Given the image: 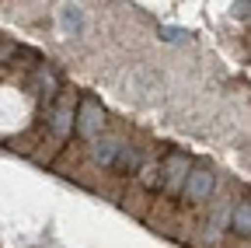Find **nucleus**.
I'll use <instances>...</instances> for the list:
<instances>
[{"label":"nucleus","mask_w":251,"mask_h":248,"mask_svg":"<svg viewBox=\"0 0 251 248\" xmlns=\"http://www.w3.org/2000/svg\"><path fill=\"white\" fill-rule=\"evenodd\" d=\"M74 133L80 140H98L105 137V109L98 98H77V109H74Z\"/></svg>","instance_id":"obj_1"},{"label":"nucleus","mask_w":251,"mask_h":248,"mask_svg":"<svg viewBox=\"0 0 251 248\" xmlns=\"http://www.w3.org/2000/svg\"><path fill=\"white\" fill-rule=\"evenodd\" d=\"M119 150H122V140L119 137H98V140L91 143V158L98 161V165H105V168H112L115 158H119Z\"/></svg>","instance_id":"obj_5"},{"label":"nucleus","mask_w":251,"mask_h":248,"mask_svg":"<svg viewBox=\"0 0 251 248\" xmlns=\"http://www.w3.org/2000/svg\"><path fill=\"white\" fill-rule=\"evenodd\" d=\"M161 182H164L161 165H140V185L143 189H161Z\"/></svg>","instance_id":"obj_9"},{"label":"nucleus","mask_w":251,"mask_h":248,"mask_svg":"<svg viewBox=\"0 0 251 248\" xmlns=\"http://www.w3.org/2000/svg\"><path fill=\"white\" fill-rule=\"evenodd\" d=\"M161 171H164L161 189H168V193H181L185 175H188V161H185V154H171L168 165H161Z\"/></svg>","instance_id":"obj_4"},{"label":"nucleus","mask_w":251,"mask_h":248,"mask_svg":"<svg viewBox=\"0 0 251 248\" xmlns=\"http://www.w3.org/2000/svg\"><path fill=\"white\" fill-rule=\"evenodd\" d=\"M140 150L136 147H129V143H122V150H119V158H115V171H122V175H129V171H140Z\"/></svg>","instance_id":"obj_8"},{"label":"nucleus","mask_w":251,"mask_h":248,"mask_svg":"<svg viewBox=\"0 0 251 248\" xmlns=\"http://www.w3.org/2000/svg\"><path fill=\"white\" fill-rule=\"evenodd\" d=\"M216 189V171L206 168V165H196V168H188L185 175V185H181V196L188 203H206Z\"/></svg>","instance_id":"obj_2"},{"label":"nucleus","mask_w":251,"mask_h":248,"mask_svg":"<svg viewBox=\"0 0 251 248\" xmlns=\"http://www.w3.org/2000/svg\"><path fill=\"white\" fill-rule=\"evenodd\" d=\"M74 109H77L74 95H59V98L52 102V109H49V130H52L59 140L74 133Z\"/></svg>","instance_id":"obj_3"},{"label":"nucleus","mask_w":251,"mask_h":248,"mask_svg":"<svg viewBox=\"0 0 251 248\" xmlns=\"http://www.w3.org/2000/svg\"><path fill=\"white\" fill-rule=\"evenodd\" d=\"M230 231L241 238H251V199H241L230 206Z\"/></svg>","instance_id":"obj_7"},{"label":"nucleus","mask_w":251,"mask_h":248,"mask_svg":"<svg viewBox=\"0 0 251 248\" xmlns=\"http://www.w3.org/2000/svg\"><path fill=\"white\" fill-rule=\"evenodd\" d=\"M59 28H63V35H80L84 32V11L77 4H63L59 7Z\"/></svg>","instance_id":"obj_6"},{"label":"nucleus","mask_w":251,"mask_h":248,"mask_svg":"<svg viewBox=\"0 0 251 248\" xmlns=\"http://www.w3.org/2000/svg\"><path fill=\"white\" fill-rule=\"evenodd\" d=\"M234 14H251V0H244V4H234Z\"/></svg>","instance_id":"obj_11"},{"label":"nucleus","mask_w":251,"mask_h":248,"mask_svg":"<svg viewBox=\"0 0 251 248\" xmlns=\"http://www.w3.org/2000/svg\"><path fill=\"white\" fill-rule=\"evenodd\" d=\"M157 35H161L164 42H185V39H188V32H185V28H161Z\"/></svg>","instance_id":"obj_10"}]
</instances>
